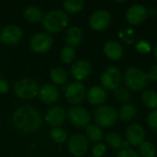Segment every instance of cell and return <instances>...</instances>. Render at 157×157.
Listing matches in <instances>:
<instances>
[{"instance_id": "52a82bcc", "label": "cell", "mask_w": 157, "mask_h": 157, "mask_svg": "<svg viewBox=\"0 0 157 157\" xmlns=\"http://www.w3.org/2000/svg\"><path fill=\"white\" fill-rule=\"evenodd\" d=\"M64 96L70 104L78 106L86 97V86L82 82L73 81L69 83L64 88Z\"/></svg>"}, {"instance_id": "603a6c76", "label": "cell", "mask_w": 157, "mask_h": 157, "mask_svg": "<svg viewBox=\"0 0 157 157\" xmlns=\"http://www.w3.org/2000/svg\"><path fill=\"white\" fill-rule=\"evenodd\" d=\"M86 6L83 0H65L63 3V11L69 14H76L84 9Z\"/></svg>"}, {"instance_id": "7a4b0ae2", "label": "cell", "mask_w": 157, "mask_h": 157, "mask_svg": "<svg viewBox=\"0 0 157 157\" xmlns=\"http://www.w3.org/2000/svg\"><path fill=\"white\" fill-rule=\"evenodd\" d=\"M40 23L45 32L49 34L59 33L68 26L69 17L63 10L54 9L45 13Z\"/></svg>"}, {"instance_id": "f546056e", "label": "cell", "mask_w": 157, "mask_h": 157, "mask_svg": "<svg viewBox=\"0 0 157 157\" xmlns=\"http://www.w3.org/2000/svg\"><path fill=\"white\" fill-rule=\"evenodd\" d=\"M106 142L109 146L114 150H118L122 145V139L121 135L117 132H109L106 136Z\"/></svg>"}, {"instance_id": "9c48e42d", "label": "cell", "mask_w": 157, "mask_h": 157, "mask_svg": "<svg viewBox=\"0 0 157 157\" xmlns=\"http://www.w3.org/2000/svg\"><path fill=\"white\" fill-rule=\"evenodd\" d=\"M100 81L104 89L116 90L120 87L121 82V74L118 67L109 66L107 67L100 75Z\"/></svg>"}, {"instance_id": "5b68a950", "label": "cell", "mask_w": 157, "mask_h": 157, "mask_svg": "<svg viewBox=\"0 0 157 157\" xmlns=\"http://www.w3.org/2000/svg\"><path fill=\"white\" fill-rule=\"evenodd\" d=\"M118 112L111 106H99L94 113V120L98 127H112L118 121Z\"/></svg>"}, {"instance_id": "74e56055", "label": "cell", "mask_w": 157, "mask_h": 157, "mask_svg": "<svg viewBox=\"0 0 157 157\" xmlns=\"http://www.w3.org/2000/svg\"><path fill=\"white\" fill-rule=\"evenodd\" d=\"M10 86L6 80L0 78V94H6L9 91Z\"/></svg>"}, {"instance_id": "cb8c5ba5", "label": "cell", "mask_w": 157, "mask_h": 157, "mask_svg": "<svg viewBox=\"0 0 157 157\" xmlns=\"http://www.w3.org/2000/svg\"><path fill=\"white\" fill-rule=\"evenodd\" d=\"M137 113V109L136 108L132 105V104H124L119 112V118L122 121H130L134 119L135 115Z\"/></svg>"}, {"instance_id": "8fae6325", "label": "cell", "mask_w": 157, "mask_h": 157, "mask_svg": "<svg viewBox=\"0 0 157 157\" xmlns=\"http://www.w3.org/2000/svg\"><path fill=\"white\" fill-rule=\"evenodd\" d=\"M23 37V30L22 29L15 24H9L5 26L1 32L0 38L1 41L8 46H13L20 42Z\"/></svg>"}, {"instance_id": "44dd1931", "label": "cell", "mask_w": 157, "mask_h": 157, "mask_svg": "<svg viewBox=\"0 0 157 157\" xmlns=\"http://www.w3.org/2000/svg\"><path fill=\"white\" fill-rule=\"evenodd\" d=\"M43 13L41 9L37 6H27L23 11V17L24 18L32 24L40 22L43 17Z\"/></svg>"}, {"instance_id": "6da1fadb", "label": "cell", "mask_w": 157, "mask_h": 157, "mask_svg": "<svg viewBox=\"0 0 157 157\" xmlns=\"http://www.w3.org/2000/svg\"><path fill=\"white\" fill-rule=\"evenodd\" d=\"M12 122L18 131L29 133L36 132L40 128L42 118L36 108L29 105H23L14 111Z\"/></svg>"}, {"instance_id": "277c9868", "label": "cell", "mask_w": 157, "mask_h": 157, "mask_svg": "<svg viewBox=\"0 0 157 157\" xmlns=\"http://www.w3.org/2000/svg\"><path fill=\"white\" fill-rule=\"evenodd\" d=\"M146 74L138 67H131L125 73L126 86L132 91H141L148 85Z\"/></svg>"}, {"instance_id": "8d00e7d4", "label": "cell", "mask_w": 157, "mask_h": 157, "mask_svg": "<svg viewBox=\"0 0 157 157\" xmlns=\"http://www.w3.org/2000/svg\"><path fill=\"white\" fill-rule=\"evenodd\" d=\"M148 80L151 81H157V65H153L146 74Z\"/></svg>"}, {"instance_id": "4fadbf2b", "label": "cell", "mask_w": 157, "mask_h": 157, "mask_svg": "<svg viewBox=\"0 0 157 157\" xmlns=\"http://www.w3.org/2000/svg\"><path fill=\"white\" fill-rule=\"evenodd\" d=\"M148 15L147 8L141 4H134L131 6L126 11V20L132 25H140L143 23Z\"/></svg>"}, {"instance_id": "d6a6232c", "label": "cell", "mask_w": 157, "mask_h": 157, "mask_svg": "<svg viewBox=\"0 0 157 157\" xmlns=\"http://www.w3.org/2000/svg\"><path fill=\"white\" fill-rule=\"evenodd\" d=\"M115 96H116V98L122 103H127L131 98L130 93L123 87H119L118 89H116Z\"/></svg>"}, {"instance_id": "836d02e7", "label": "cell", "mask_w": 157, "mask_h": 157, "mask_svg": "<svg viewBox=\"0 0 157 157\" xmlns=\"http://www.w3.org/2000/svg\"><path fill=\"white\" fill-rule=\"evenodd\" d=\"M107 151V147L102 143H98L92 149V155L94 157H102Z\"/></svg>"}, {"instance_id": "60d3db41", "label": "cell", "mask_w": 157, "mask_h": 157, "mask_svg": "<svg viewBox=\"0 0 157 157\" xmlns=\"http://www.w3.org/2000/svg\"><path fill=\"white\" fill-rule=\"evenodd\" d=\"M2 43V41H1V38H0V44Z\"/></svg>"}, {"instance_id": "9a60e30c", "label": "cell", "mask_w": 157, "mask_h": 157, "mask_svg": "<svg viewBox=\"0 0 157 157\" xmlns=\"http://www.w3.org/2000/svg\"><path fill=\"white\" fill-rule=\"evenodd\" d=\"M66 119V111L65 109L59 105H55L51 107L45 114L44 120L45 121L53 127H60V125H62L64 121Z\"/></svg>"}, {"instance_id": "30bf717a", "label": "cell", "mask_w": 157, "mask_h": 157, "mask_svg": "<svg viewBox=\"0 0 157 157\" xmlns=\"http://www.w3.org/2000/svg\"><path fill=\"white\" fill-rule=\"evenodd\" d=\"M88 140L82 133H75L72 135L67 142V148L69 153L75 157H82L88 150Z\"/></svg>"}, {"instance_id": "8992f818", "label": "cell", "mask_w": 157, "mask_h": 157, "mask_svg": "<svg viewBox=\"0 0 157 157\" xmlns=\"http://www.w3.org/2000/svg\"><path fill=\"white\" fill-rule=\"evenodd\" d=\"M53 44V39L51 34L40 31L32 35L29 40V48L35 53H46L48 52Z\"/></svg>"}, {"instance_id": "e575fe53", "label": "cell", "mask_w": 157, "mask_h": 157, "mask_svg": "<svg viewBox=\"0 0 157 157\" xmlns=\"http://www.w3.org/2000/svg\"><path fill=\"white\" fill-rule=\"evenodd\" d=\"M147 122L151 129L157 132V109L151 111L147 117Z\"/></svg>"}, {"instance_id": "ac0fdd59", "label": "cell", "mask_w": 157, "mask_h": 157, "mask_svg": "<svg viewBox=\"0 0 157 157\" xmlns=\"http://www.w3.org/2000/svg\"><path fill=\"white\" fill-rule=\"evenodd\" d=\"M103 52L105 56L111 61H119L123 55V47L117 40H109L104 44Z\"/></svg>"}, {"instance_id": "f1b7e54d", "label": "cell", "mask_w": 157, "mask_h": 157, "mask_svg": "<svg viewBox=\"0 0 157 157\" xmlns=\"http://www.w3.org/2000/svg\"><path fill=\"white\" fill-rule=\"evenodd\" d=\"M119 37L120 39L126 44L132 45L135 41V37H136V32L133 30V29H121L119 31Z\"/></svg>"}, {"instance_id": "7402d4cb", "label": "cell", "mask_w": 157, "mask_h": 157, "mask_svg": "<svg viewBox=\"0 0 157 157\" xmlns=\"http://www.w3.org/2000/svg\"><path fill=\"white\" fill-rule=\"evenodd\" d=\"M50 79L54 85L63 86L68 82V74L62 67H54L50 72Z\"/></svg>"}, {"instance_id": "2e32d148", "label": "cell", "mask_w": 157, "mask_h": 157, "mask_svg": "<svg viewBox=\"0 0 157 157\" xmlns=\"http://www.w3.org/2000/svg\"><path fill=\"white\" fill-rule=\"evenodd\" d=\"M38 96L42 103L50 105L57 102L60 98V92L55 85L44 84L40 87Z\"/></svg>"}, {"instance_id": "5bb4252c", "label": "cell", "mask_w": 157, "mask_h": 157, "mask_svg": "<svg viewBox=\"0 0 157 157\" xmlns=\"http://www.w3.org/2000/svg\"><path fill=\"white\" fill-rule=\"evenodd\" d=\"M92 71L90 63L86 60H77L73 63L70 68V74L72 77L78 82H81L87 78Z\"/></svg>"}, {"instance_id": "ba28073f", "label": "cell", "mask_w": 157, "mask_h": 157, "mask_svg": "<svg viewBox=\"0 0 157 157\" xmlns=\"http://www.w3.org/2000/svg\"><path fill=\"white\" fill-rule=\"evenodd\" d=\"M67 118L69 121L76 128H86L91 121V115L89 111L81 106H74L69 109L67 112Z\"/></svg>"}, {"instance_id": "e0dca14e", "label": "cell", "mask_w": 157, "mask_h": 157, "mask_svg": "<svg viewBox=\"0 0 157 157\" xmlns=\"http://www.w3.org/2000/svg\"><path fill=\"white\" fill-rule=\"evenodd\" d=\"M125 134L127 141L130 143L131 145L133 146L141 145L145 139V132L144 128L138 123L129 125L126 129Z\"/></svg>"}, {"instance_id": "83f0119b", "label": "cell", "mask_w": 157, "mask_h": 157, "mask_svg": "<svg viewBox=\"0 0 157 157\" xmlns=\"http://www.w3.org/2000/svg\"><path fill=\"white\" fill-rule=\"evenodd\" d=\"M76 57V52L74 47L71 46H67L65 45L64 47H63V49L61 50L60 52V59L61 61L65 63V64H69L71 63H73L75 61Z\"/></svg>"}, {"instance_id": "1f68e13d", "label": "cell", "mask_w": 157, "mask_h": 157, "mask_svg": "<svg viewBox=\"0 0 157 157\" xmlns=\"http://www.w3.org/2000/svg\"><path fill=\"white\" fill-rule=\"evenodd\" d=\"M135 48L142 54H147L152 50L151 44L147 40H141L137 41L136 44H135Z\"/></svg>"}, {"instance_id": "4dcf8cb0", "label": "cell", "mask_w": 157, "mask_h": 157, "mask_svg": "<svg viewBox=\"0 0 157 157\" xmlns=\"http://www.w3.org/2000/svg\"><path fill=\"white\" fill-rule=\"evenodd\" d=\"M140 155L143 157H155L156 155V148L152 143L144 142L140 145Z\"/></svg>"}, {"instance_id": "d6986e66", "label": "cell", "mask_w": 157, "mask_h": 157, "mask_svg": "<svg viewBox=\"0 0 157 157\" xmlns=\"http://www.w3.org/2000/svg\"><path fill=\"white\" fill-rule=\"evenodd\" d=\"M83 37H84V33L82 29L77 26H73L66 29L63 40L67 46L75 47L82 42Z\"/></svg>"}, {"instance_id": "d590c367", "label": "cell", "mask_w": 157, "mask_h": 157, "mask_svg": "<svg viewBox=\"0 0 157 157\" xmlns=\"http://www.w3.org/2000/svg\"><path fill=\"white\" fill-rule=\"evenodd\" d=\"M118 157H140L138 153L133 149H122L118 154Z\"/></svg>"}, {"instance_id": "ffe728a7", "label": "cell", "mask_w": 157, "mask_h": 157, "mask_svg": "<svg viewBox=\"0 0 157 157\" xmlns=\"http://www.w3.org/2000/svg\"><path fill=\"white\" fill-rule=\"evenodd\" d=\"M106 98H107V93L102 86H94L86 93V99L93 106L102 105L105 102Z\"/></svg>"}, {"instance_id": "7c38bea8", "label": "cell", "mask_w": 157, "mask_h": 157, "mask_svg": "<svg viewBox=\"0 0 157 157\" xmlns=\"http://www.w3.org/2000/svg\"><path fill=\"white\" fill-rule=\"evenodd\" d=\"M89 26L95 31L105 30L111 22V14L107 10H97L89 17Z\"/></svg>"}, {"instance_id": "3957f363", "label": "cell", "mask_w": 157, "mask_h": 157, "mask_svg": "<svg viewBox=\"0 0 157 157\" xmlns=\"http://www.w3.org/2000/svg\"><path fill=\"white\" fill-rule=\"evenodd\" d=\"M39 84L32 78L18 79L13 86L14 94L17 98L22 100H30L36 98L39 94Z\"/></svg>"}, {"instance_id": "f35d334b", "label": "cell", "mask_w": 157, "mask_h": 157, "mask_svg": "<svg viewBox=\"0 0 157 157\" xmlns=\"http://www.w3.org/2000/svg\"><path fill=\"white\" fill-rule=\"evenodd\" d=\"M130 146H131V144H130V143L126 140L125 142H122V145H121V147L123 148V149H130Z\"/></svg>"}, {"instance_id": "484cf974", "label": "cell", "mask_w": 157, "mask_h": 157, "mask_svg": "<svg viewBox=\"0 0 157 157\" xmlns=\"http://www.w3.org/2000/svg\"><path fill=\"white\" fill-rule=\"evenodd\" d=\"M143 103L149 109H157V92L147 89L142 95Z\"/></svg>"}, {"instance_id": "4316f807", "label": "cell", "mask_w": 157, "mask_h": 157, "mask_svg": "<svg viewBox=\"0 0 157 157\" xmlns=\"http://www.w3.org/2000/svg\"><path fill=\"white\" fill-rule=\"evenodd\" d=\"M50 137L53 143L62 144L66 142L67 133H66L65 130L61 127H53L50 131Z\"/></svg>"}, {"instance_id": "ab89813d", "label": "cell", "mask_w": 157, "mask_h": 157, "mask_svg": "<svg viewBox=\"0 0 157 157\" xmlns=\"http://www.w3.org/2000/svg\"><path fill=\"white\" fill-rule=\"evenodd\" d=\"M155 59L157 60V45L155 46Z\"/></svg>"}, {"instance_id": "d4e9b609", "label": "cell", "mask_w": 157, "mask_h": 157, "mask_svg": "<svg viewBox=\"0 0 157 157\" xmlns=\"http://www.w3.org/2000/svg\"><path fill=\"white\" fill-rule=\"evenodd\" d=\"M86 138L94 143H100L103 140V132L98 125H88L86 128Z\"/></svg>"}]
</instances>
